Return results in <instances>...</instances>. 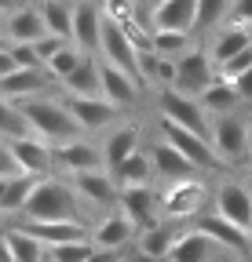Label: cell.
I'll list each match as a JSON object with an SVG mask.
<instances>
[{
	"instance_id": "cell-20",
	"label": "cell",
	"mask_w": 252,
	"mask_h": 262,
	"mask_svg": "<svg viewBox=\"0 0 252 262\" xmlns=\"http://www.w3.org/2000/svg\"><path fill=\"white\" fill-rule=\"evenodd\" d=\"M139 153V131L135 127H117V131H110L106 135V142H103V157H106V171L113 175L117 168L128 157H135Z\"/></svg>"
},
{
	"instance_id": "cell-30",
	"label": "cell",
	"mask_w": 252,
	"mask_h": 262,
	"mask_svg": "<svg viewBox=\"0 0 252 262\" xmlns=\"http://www.w3.org/2000/svg\"><path fill=\"white\" fill-rule=\"evenodd\" d=\"M41 15H44V22H48V33L73 40V8L66 4V0H44V4H41Z\"/></svg>"
},
{
	"instance_id": "cell-32",
	"label": "cell",
	"mask_w": 252,
	"mask_h": 262,
	"mask_svg": "<svg viewBox=\"0 0 252 262\" xmlns=\"http://www.w3.org/2000/svg\"><path fill=\"white\" fill-rule=\"evenodd\" d=\"M172 248H176V233L168 226H150L139 233V251L150 255V258H168Z\"/></svg>"
},
{
	"instance_id": "cell-38",
	"label": "cell",
	"mask_w": 252,
	"mask_h": 262,
	"mask_svg": "<svg viewBox=\"0 0 252 262\" xmlns=\"http://www.w3.org/2000/svg\"><path fill=\"white\" fill-rule=\"evenodd\" d=\"M51 262H88L91 258V244L88 241H73V244H55L48 248Z\"/></svg>"
},
{
	"instance_id": "cell-41",
	"label": "cell",
	"mask_w": 252,
	"mask_h": 262,
	"mask_svg": "<svg viewBox=\"0 0 252 262\" xmlns=\"http://www.w3.org/2000/svg\"><path fill=\"white\" fill-rule=\"evenodd\" d=\"M132 4H135V0H106L103 11H106V18L124 26V22H132Z\"/></svg>"
},
{
	"instance_id": "cell-8",
	"label": "cell",
	"mask_w": 252,
	"mask_h": 262,
	"mask_svg": "<svg viewBox=\"0 0 252 262\" xmlns=\"http://www.w3.org/2000/svg\"><path fill=\"white\" fill-rule=\"evenodd\" d=\"M103 26H106V11L99 4H91V0L73 4V44L84 55L103 48Z\"/></svg>"
},
{
	"instance_id": "cell-19",
	"label": "cell",
	"mask_w": 252,
	"mask_h": 262,
	"mask_svg": "<svg viewBox=\"0 0 252 262\" xmlns=\"http://www.w3.org/2000/svg\"><path fill=\"white\" fill-rule=\"evenodd\" d=\"M55 160L62 164L66 171H95V168H106V157H103V149L99 146H88V142H62L59 149H55Z\"/></svg>"
},
{
	"instance_id": "cell-14",
	"label": "cell",
	"mask_w": 252,
	"mask_h": 262,
	"mask_svg": "<svg viewBox=\"0 0 252 262\" xmlns=\"http://www.w3.org/2000/svg\"><path fill=\"white\" fill-rule=\"evenodd\" d=\"M48 37V22L41 15V8H18L8 15V44H37Z\"/></svg>"
},
{
	"instance_id": "cell-50",
	"label": "cell",
	"mask_w": 252,
	"mask_h": 262,
	"mask_svg": "<svg viewBox=\"0 0 252 262\" xmlns=\"http://www.w3.org/2000/svg\"><path fill=\"white\" fill-rule=\"evenodd\" d=\"M248 171H252V157H248Z\"/></svg>"
},
{
	"instance_id": "cell-23",
	"label": "cell",
	"mask_w": 252,
	"mask_h": 262,
	"mask_svg": "<svg viewBox=\"0 0 252 262\" xmlns=\"http://www.w3.org/2000/svg\"><path fill=\"white\" fill-rule=\"evenodd\" d=\"M150 160H153V171L157 175H165V179H172V182H179V179H190L194 175V164L186 160L172 142H161V146H153V153H150Z\"/></svg>"
},
{
	"instance_id": "cell-43",
	"label": "cell",
	"mask_w": 252,
	"mask_h": 262,
	"mask_svg": "<svg viewBox=\"0 0 252 262\" xmlns=\"http://www.w3.org/2000/svg\"><path fill=\"white\" fill-rule=\"evenodd\" d=\"M62 44H70V40H66V37H55V33H48L44 40H37V55L44 58V66H48V58H51V55H55Z\"/></svg>"
},
{
	"instance_id": "cell-22",
	"label": "cell",
	"mask_w": 252,
	"mask_h": 262,
	"mask_svg": "<svg viewBox=\"0 0 252 262\" xmlns=\"http://www.w3.org/2000/svg\"><path fill=\"white\" fill-rule=\"evenodd\" d=\"M62 88H66V95H103V62L84 55V62L62 80Z\"/></svg>"
},
{
	"instance_id": "cell-7",
	"label": "cell",
	"mask_w": 252,
	"mask_h": 262,
	"mask_svg": "<svg viewBox=\"0 0 252 262\" xmlns=\"http://www.w3.org/2000/svg\"><path fill=\"white\" fill-rule=\"evenodd\" d=\"M161 113L183 127L198 131V135H205L208 131V117H205V106L198 102L194 95H183L179 88H161Z\"/></svg>"
},
{
	"instance_id": "cell-40",
	"label": "cell",
	"mask_w": 252,
	"mask_h": 262,
	"mask_svg": "<svg viewBox=\"0 0 252 262\" xmlns=\"http://www.w3.org/2000/svg\"><path fill=\"white\" fill-rule=\"evenodd\" d=\"M245 70H252V48H245L241 55H234V58L223 66V70H219V77H227V80H238Z\"/></svg>"
},
{
	"instance_id": "cell-18",
	"label": "cell",
	"mask_w": 252,
	"mask_h": 262,
	"mask_svg": "<svg viewBox=\"0 0 252 262\" xmlns=\"http://www.w3.org/2000/svg\"><path fill=\"white\" fill-rule=\"evenodd\" d=\"M219 251H227V248L216 244L208 233H201V229H194V233H186V237L176 241V248H172V255L165 262H216Z\"/></svg>"
},
{
	"instance_id": "cell-47",
	"label": "cell",
	"mask_w": 252,
	"mask_h": 262,
	"mask_svg": "<svg viewBox=\"0 0 252 262\" xmlns=\"http://www.w3.org/2000/svg\"><path fill=\"white\" fill-rule=\"evenodd\" d=\"M128 262H157V258H150V255H143V251H139V255H132Z\"/></svg>"
},
{
	"instance_id": "cell-34",
	"label": "cell",
	"mask_w": 252,
	"mask_h": 262,
	"mask_svg": "<svg viewBox=\"0 0 252 262\" xmlns=\"http://www.w3.org/2000/svg\"><path fill=\"white\" fill-rule=\"evenodd\" d=\"M81 62H84V51H81V48H77V44L70 40V44H62V48H59V51H55V55L48 58V66H44V70H48V73H51L55 80H66V77H70V73L77 70Z\"/></svg>"
},
{
	"instance_id": "cell-42",
	"label": "cell",
	"mask_w": 252,
	"mask_h": 262,
	"mask_svg": "<svg viewBox=\"0 0 252 262\" xmlns=\"http://www.w3.org/2000/svg\"><path fill=\"white\" fill-rule=\"evenodd\" d=\"M230 26H252V0H234L230 4Z\"/></svg>"
},
{
	"instance_id": "cell-11",
	"label": "cell",
	"mask_w": 252,
	"mask_h": 262,
	"mask_svg": "<svg viewBox=\"0 0 252 262\" xmlns=\"http://www.w3.org/2000/svg\"><path fill=\"white\" fill-rule=\"evenodd\" d=\"M201 208H205V186H201V182L179 179V182L168 186V193H165V211H168L172 219H190V215H198Z\"/></svg>"
},
{
	"instance_id": "cell-26",
	"label": "cell",
	"mask_w": 252,
	"mask_h": 262,
	"mask_svg": "<svg viewBox=\"0 0 252 262\" xmlns=\"http://www.w3.org/2000/svg\"><path fill=\"white\" fill-rule=\"evenodd\" d=\"M37 175H18V179H4L0 182V208L4 211H26L29 196L37 189Z\"/></svg>"
},
{
	"instance_id": "cell-1",
	"label": "cell",
	"mask_w": 252,
	"mask_h": 262,
	"mask_svg": "<svg viewBox=\"0 0 252 262\" xmlns=\"http://www.w3.org/2000/svg\"><path fill=\"white\" fill-rule=\"evenodd\" d=\"M18 106H22V113L29 117L33 131L44 142H73L84 131L62 102H51V98H26V102H18Z\"/></svg>"
},
{
	"instance_id": "cell-3",
	"label": "cell",
	"mask_w": 252,
	"mask_h": 262,
	"mask_svg": "<svg viewBox=\"0 0 252 262\" xmlns=\"http://www.w3.org/2000/svg\"><path fill=\"white\" fill-rule=\"evenodd\" d=\"M161 135H165V142H172L186 160H190L194 168H216V164H219L216 146L205 142V135H198V131H190V127H183V124L161 117Z\"/></svg>"
},
{
	"instance_id": "cell-49",
	"label": "cell",
	"mask_w": 252,
	"mask_h": 262,
	"mask_svg": "<svg viewBox=\"0 0 252 262\" xmlns=\"http://www.w3.org/2000/svg\"><path fill=\"white\" fill-rule=\"evenodd\" d=\"M248 139H252V117H248Z\"/></svg>"
},
{
	"instance_id": "cell-17",
	"label": "cell",
	"mask_w": 252,
	"mask_h": 262,
	"mask_svg": "<svg viewBox=\"0 0 252 262\" xmlns=\"http://www.w3.org/2000/svg\"><path fill=\"white\" fill-rule=\"evenodd\" d=\"M48 77H51L48 70H15L0 77V95H4V102H26V98L48 88Z\"/></svg>"
},
{
	"instance_id": "cell-2",
	"label": "cell",
	"mask_w": 252,
	"mask_h": 262,
	"mask_svg": "<svg viewBox=\"0 0 252 262\" xmlns=\"http://www.w3.org/2000/svg\"><path fill=\"white\" fill-rule=\"evenodd\" d=\"M26 219L29 222H70V219H77V201L62 182L41 179L26 204Z\"/></svg>"
},
{
	"instance_id": "cell-13",
	"label": "cell",
	"mask_w": 252,
	"mask_h": 262,
	"mask_svg": "<svg viewBox=\"0 0 252 262\" xmlns=\"http://www.w3.org/2000/svg\"><path fill=\"white\" fill-rule=\"evenodd\" d=\"M103 98H110L117 110L135 106V98H139V77L124 73L121 66H113V62H103Z\"/></svg>"
},
{
	"instance_id": "cell-48",
	"label": "cell",
	"mask_w": 252,
	"mask_h": 262,
	"mask_svg": "<svg viewBox=\"0 0 252 262\" xmlns=\"http://www.w3.org/2000/svg\"><path fill=\"white\" fill-rule=\"evenodd\" d=\"M135 4H150V8H157V4H161V0H135Z\"/></svg>"
},
{
	"instance_id": "cell-21",
	"label": "cell",
	"mask_w": 252,
	"mask_h": 262,
	"mask_svg": "<svg viewBox=\"0 0 252 262\" xmlns=\"http://www.w3.org/2000/svg\"><path fill=\"white\" fill-rule=\"evenodd\" d=\"M26 233H29V237H37V241L48 244V248H55V244L84 241L88 229H84L77 219H70V222H29V226H26Z\"/></svg>"
},
{
	"instance_id": "cell-15",
	"label": "cell",
	"mask_w": 252,
	"mask_h": 262,
	"mask_svg": "<svg viewBox=\"0 0 252 262\" xmlns=\"http://www.w3.org/2000/svg\"><path fill=\"white\" fill-rule=\"evenodd\" d=\"M153 29H183L190 33L198 26V0H161L150 15Z\"/></svg>"
},
{
	"instance_id": "cell-27",
	"label": "cell",
	"mask_w": 252,
	"mask_h": 262,
	"mask_svg": "<svg viewBox=\"0 0 252 262\" xmlns=\"http://www.w3.org/2000/svg\"><path fill=\"white\" fill-rule=\"evenodd\" d=\"M73 182H77V189L88 196L91 204H110L113 196H117L113 179H110V175H103L99 168H95V171H77V175H73Z\"/></svg>"
},
{
	"instance_id": "cell-9",
	"label": "cell",
	"mask_w": 252,
	"mask_h": 262,
	"mask_svg": "<svg viewBox=\"0 0 252 262\" xmlns=\"http://www.w3.org/2000/svg\"><path fill=\"white\" fill-rule=\"evenodd\" d=\"M4 149L22 164L26 175H37V179H44V175L51 171V164H55V153H51V146H48L41 135H29V139H4Z\"/></svg>"
},
{
	"instance_id": "cell-37",
	"label": "cell",
	"mask_w": 252,
	"mask_h": 262,
	"mask_svg": "<svg viewBox=\"0 0 252 262\" xmlns=\"http://www.w3.org/2000/svg\"><path fill=\"white\" fill-rule=\"evenodd\" d=\"M230 15V0H198V26L194 29H212L216 22H223Z\"/></svg>"
},
{
	"instance_id": "cell-33",
	"label": "cell",
	"mask_w": 252,
	"mask_h": 262,
	"mask_svg": "<svg viewBox=\"0 0 252 262\" xmlns=\"http://www.w3.org/2000/svg\"><path fill=\"white\" fill-rule=\"evenodd\" d=\"M0 135L4 139H29L33 135V124L22 113V106H15V102L0 106Z\"/></svg>"
},
{
	"instance_id": "cell-4",
	"label": "cell",
	"mask_w": 252,
	"mask_h": 262,
	"mask_svg": "<svg viewBox=\"0 0 252 262\" xmlns=\"http://www.w3.org/2000/svg\"><path fill=\"white\" fill-rule=\"evenodd\" d=\"M103 58L106 62H113V66H121L124 73H132V77H139L143 73V62H139V44L128 37V29H124L121 22H113V18H106V26H103Z\"/></svg>"
},
{
	"instance_id": "cell-31",
	"label": "cell",
	"mask_w": 252,
	"mask_h": 262,
	"mask_svg": "<svg viewBox=\"0 0 252 262\" xmlns=\"http://www.w3.org/2000/svg\"><path fill=\"white\" fill-rule=\"evenodd\" d=\"M4 248L15 255V262H44V244L37 237H29L26 229H8Z\"/></svg>"
},
{
	"instance_id": "cell-29",
	"label": "cell",
	"mask_w": 252,
	"mask_h": 262,
	"mask_svg": "<svg viewBox=\"0 0 252 262\" xmlns=\"http://www.w3.org/2000/svg\"><path fill=\"white\" fill-rule=\"evenodd\" d=\"M135 233V222L128 215H110L99 229H95V248H124Z\"/></svg>"
},
{
	"instance_id": "cell-12",
	"label": "cell",
	"mask_w": 252,
	"mask_h": 262,
	"mask_svg": "<svg viewBox=\"0 0 252 262\" xmlns=\"http://www.w3.org/2000/svg\"><path fill=\"white\" fill-rule=\"evenodd\" d=\"M216 215L230 219L241 229H252V193L241 189L238 182L219 186V193H216Z\"/></svg>"
},
{
	"instance_id": "cell-44",
	"label": "cell",
	"mask_w": 252,
	"mask_h": 262,
	"mask_svg": "<svg viewBox=\"0 0 252 262\" xmlns=\"http://www.w3.org/2000/svg\"><path fill=\"white\" fill-rule=\"evenodd\" d=\"M121 258V248H95L88 262H117Z\"/></svg>"
},
{
	"instance_id": "cell-45",
	"label": "cell",
	"mask_w": 252,
	"mask_h": 262,
	"mask_svg": "<svg viewBox=\"0 0 252 262\" xmlns=\"http://www.w3.org/2000/svg\"><path fill=\"white\" fill-rule=\"evenodd\" d=\"M234 84H238V95H241V102H245V98H252V70H245V73H241Z\"/></svg>"
},
{
	"instance_id": "cell-28",
	"label": "cell",
	"mask_w": 252,
	"mask_h": 262,
	"mask_svg": "<svg viewBox=\"0 0 252 262\" xmlns=\"http://www.w3.org/2000/svg\"><path fill=\"white\" fill-rule=\"evenodd\" d=\"M121 204H124V215H128L139 229H146L150 211H153V193L146 186H124L121 189Z\"/></svg>"
},
{
	"instance_id": "cell-51",
	"label": "cell",
	"mask_w": 252,
	"mask_h": 262,
	"mask_svg": "<svg viewBox=\"0 0 252 262\" xmlns=\"http://www.w3.org/2000/svg\"><path fill=\"white\" fill-rule=\"evenodd\" d=\"M248 37H252V26H248Z\"/></svg>"
},
{
	"instance_id": "cell-35",
	"label": "cell",
	"mask_w": 252,
	"mask_h": 262,
	"mask_svg": "<svg viewBox=\"0 0 252 262\" xmlns=\"http://www.w3.org/2000/svg\"><path fill=\"white\" fill-rule=\"evenodd\" d=\"M150 51L153 55H165V58H179L186 55V33L183 29H153L150 33Z\"/></svg>"
},
{
	"instance_id": "cell-52",
	"label": "cell",
	"mask_w": 252,
	"mask_h": 262,
	"mask_svg": "<svg viewBox=\"0 0 252 262\" xmlns=\"http://www.w3.org/2000/svg\"><path fill=\"white\" fill-rule=\"evenodd\" d=\"M245 262H252V258H245Z\"/></svg>"
},
{
	"instance_id": "cell-39",
	"label": "cell",
	"mask_w": 252,
	"mask_h": 262,
	"mask_svg": "<svg viewBox=\"0 0 252 262\" xmlns=\"http://www.w3.org/2000/svg\"><path fill=\"white\" fill-rule=\"evenodd\" d=\"M8 55L18 70H44V58L37 55V44H8Z\"/></svg>"
},
{
	"instance_id": "cell-5",
	"label": "cell",
	"mask_w": 252,
	"mask_h": 262,
	"mask_svg": "<svg viewBox=\"0 0 252 262\" xmlns=\"http://www.w3.org/2000/svg\"><path fill=\"white\" fill-rule=\"evenodd\" d=\"M212 146H216L219 160H245V157H248V149H252L248 124H245V120H238L234 113L216 117V124H212Z\"/></svg>"
},
{
	"instance_id": "cell-25",
	"label": "cell",
	"mask_w": 252,
	"mask_h": 262,
	"mask_svg": "<svg viewBox=\"0 0 252 262\" xmlns=\"http://www.w3.org/2000/svg\"><path fill=\"white\" fill-rule=\"evenodd\" d=\"M245 48H252V37H248V29L245 26H230V29H223L216 37V44H212V51H208V58L223 70V66L234 58V55H241Z\"/></svg>"
},
{
	"instance_id": "cell-46",
	"label": "cell",
	"mask_w": 252,
	"mask_h": 262,
	"mask_svg": "<svg viewBox=\"0 0 252 262\" xmlns=\"http://www.w3.org/2000/svg\"><path fill=\"white\" fill-rule=\"evenodd\" d=\"M0 8H4V11L11 15V11H18V0H0Z\"/></svg>"
},
{
	"instance_id": "cell-36",
	"label": "cell",
	"mask_w": 252,
	"mask_h": 262,
	"mask_svg": "<svg viewBox=\"0 0 252 262\" xmlns=\"http://www.w3.org/2000/svg\"><path fill=\"white\" fill-rule=\"evenodd\" d=\"M150 171H153V160H146L143 153H135V157L124 160L113 175H117V182H124V186H146Z\"/></svg>"
},
{
	"instance_id": "cell-6",
	"label": "cell",
	"mask_w": 252,
	"mask_h": 262,
	"mask_svg": "<svg viewBox=\"0 0 252 262\" xmlns=\"http://www.w3.org/2000/svg\"><path fill=\"white\" fill-rule=\"evenodd\" d=\"M62 106L70 110V117L84 131H99V127H110L117 120V106L110 98H103V95H66Z\"/></svg>"
},
{
	"instance_id": "cell-10",
	"label": "cell",
	"mask_w": 252,
	"mask_h": 262,
	"mask_svg": "<svg viewBox=\"0 0 252 262\" xmlns=\"http://www.w3.org/2000/svg\"><path fill=\"white\" fill-rule=\"evenodd\" d=\"M212 58H205V51H186V55H179L176 58V84L172 88H179L183 95H201L212 80H216V73H212Z\"/></svg>"
},
{
	"instance_id": "cell-16",
	"label": "cell",
	"mask_w": 252,
	"mask_h": 262,
	"mask_svg": "<svg viewBox=\"0 0 252 262\" xmlns=\"http://www.w3.org/2000/svg\"><path fill=\"white\" fill-rule=\"evenodd\" d=\"M198 229H201V233H208L216 244H223L227 251L248 255V248H252V237H248V229L234 226V222H230V219H223V215H205Z\"/></svg>"
},
{
	"instance_id": "cell-24",
	"label": "cell",
	"mask_w": 252,
	"mask_h": 262,
	"mask_svg": "<svg viewBox=\"0 0 252 262\" xmlns=\"http://www.w3.org/2000/svg\"><path fill=\"white\" fill-rule=\"evenodd\" d=\"M238 102H241L238 84H234V80H227V77H216V80L201 91V106H205L208 113H216V117L234 113V106H238Z\"/></svg>"
}]
</instances>
